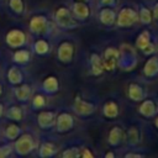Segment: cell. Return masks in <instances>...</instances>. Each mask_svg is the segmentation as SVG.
<instances>
[{"instance_id":"cell-42","label":"cell","mask_w":158,"mask_h":158,"mask_svg":"<svg viewBox=\"0 0 158 158\" xmlns=\"http://www.w3.org/2000/svg\"><path fill=\"white\" fill-rule=\"evenodd\" d=\"M156 51L158 52V43H157V46H156Z\"/></svg>"},{"instance_id":"cell-25","label":"cell","mask_w":158,"mask_h":158,"mask_svg":"<svg viewBox=\"0 0 158 158\" xmlns=\"http://www.w3.org/2000/svg\"><path fill=\"white\" fill-rule=\"evenodd\" d=\"M56 152H57V147H56L52 142H44V143L41 144L40 151H38V154H40L41 157L46 158V157H52V156H54Z\"/></svg>"},{"instance_id":"cell-31","label":"cell","mask_w":158,"mask_h":158,"mask_svg":"<svg viewBox=\"0 0 158 158\" xmlns=\"http://www.w3.org/2000/svg\"><path fill=\"white\" fill-rule=\"evenodd\" d=\"M46 106V98L42 94H36L32 99V107L33 109H42Z\"/></svg>"},{"instance_id":"cell-39","label":"cell","mask_w":158,"mask_h":158,"mask_svg":"<svg viewBox=\"0 0 158 158\" xmlns=\"http://www.w3.org/2000/svg\"><path fill=\"white\" fill-rule=\"evenodd\" d=\"M2 114H4V106H2V104H0V118H1Z\"/></svg>"},{"instance_id":"cell-11","label":"cell","mask_w":158,"mask_h":158,"mask_svg":"<svg viewBox=\"0 0 158 158\" xmlns=\"http://www.w3.org/2000/svg\"><path fill=\"white\" fill-rule=\"evenodd\" d=\"M56 114L53 111H40L38 116H37V122L38 126L42 130H48L51 127H53L56 125Z\"/></svg>"},{"instance_id":"cell-13","label":"cell","mask_w":158,"mask_h":158,"mask_svg":"<svg viewBox=\"0 0 158 158\" xmlns=\"http://www.w3.org/2000/svg\"><path fill=\"white\" fill-rule=\"evenodd\" d=\"M143 75L146 78H156L158 77V57L152 56L146 60L143 67Z\"/></svg>"},{"instance_id":"cell-6","label":"cell","mask_w":158,"mask_h":158,"mask_svg":"<svg viewBox=\"0 0 158 158\" xmlns=\"http://www.w3.org/2000/svg\"><path fill=\"white\" fill-rule=\"evenodd\" d=\"M74 111L79 115V116H89L95 111V105L90 101H85L81 99L80 95H77L74 99V104H73Z\"/></svg>"},{"instance_id":"cell-8","label":"cell","mask_w":158,"mask_h":158,"mask_svg":"<svg viewBox=\"0 0 158 158\" xmlns=\"http://www.w3.org/2000/svg\"><path fill=\"white\" fill-rule=\"evenodd\" d=\"M73 56H74V46H73V43L68 42V41L62 42L59 44L58 49H57L58 60L62 62V63H69V62H72Z\"/></svg>"},{"instance_id":"cell-37","label":"cell","mask_w":158,"mask_h":158,"mask_svg":"<svg viewBox=\"0 0 158 158\" xmlns=\"http://www.w3.org/2000/svg\"><path fill=\"white\" fill-rule=\"evenodd\" d=\"M125 157H135V158H141V157H143V154H141V153H133V152H131V153H126L125 154Z\"/></svg>"},{"instance_id":"cell-20","label":"cell","mask_w":158,"mask_h":158,"mask_svg":"<svg viewBox=\"0 0 158 158\" xmlns=\"http://www.w3.org/2000/svg\"><path fill=\"white\" fill-rule=\"evenodd\" d=\"M42 88H43V90H44L46 93H48V94H54V93H57L58 89H59V81H58V79H57L56 77L49 75V77H47V78L42 81Z\"/></svg>"},{"instance_id":"cell-9","label":"cell","mask_w":158,"mask_h":158,"mask_svg":"<svg viewBox=\"0 0 158 158\" xmlns=\"http://www.w3.org/2000/svg\"><path fill=\"white\" fill-rule=\"evenodd\" d=\"M157 111H158L157 105H156V102H154L152 99H146V98H144V99L141 101L139 106H138V112H139V115L143 116V117H146V118H152V117H154V116L157 115Z\"/></svg>"},{"instance_id":"cell-26","label":"cell","mask_w":158,"mask_h":158,"mask_svg":"<svg viewBox=\"0 0 158 158\" xmlns=\"http://www.w3.org/2000/svg\"><path fill=\"white\" fill-rule=\"evenodd\" d=\"M5 115H6V117H7L9 120H12V121H21L22 117H23L22 109H21L20 106H16V105L10 106V107L7 109V111H6Z\"/></svg>"},{"instance_id":"cell-12","label":"cell","mask_w":158,"mask_h":158,"mask_svg":"<svg viewBox=\"0 0 158 158\" xmlns=\"http://www.w3.org/2000/svg\"><path fill=\"white\" fill-rule=\"evenodd\" d=\"M47 26H48V21L42 15H36L30 21V31L33 35H41V33H43L46 31Z\"/></svg>"},{"instance_id":"cell-33","label":"cell","mask_w":158,"mask_h":158,"mask_svg":"<svg viewBox=\"0 0 158 158\" xmlns=\"http://www.w3.org/2000/svg\"><path fill=\"white\" fill-rule=\"evenodd\" d=\"M11 153V147L10 146H2L0 147V158H5Z\"/></svg>"},{"instance_id":"cell-4","label":"cell","mask_w":158,"mask_h":158,"mask_svg":"<svg viewBox=\"0 0 158 158\" xmlns=\"http://www.w3.org/2000/svg\"><path fill=\"white\" fill-rule=\"evenodd\" d=\"M118 59H120V51L115 47H107L104 52L102 56V63L105 70H114L118 65Z\"/></svg>"},{"instance_id":"cell-38","label":"cell","mask_w":158,"mask_h":158,"mask_svg":"<svg viewBox=\"0 0 158 158\" xmlns=\"http://www.w3.org/2000/svg\"><path fill=\"white\" fill-rule=\"evenodd\" d=\"M114 157H115V153H114V152H111V151L105 153V158H114Z\"/></svg>"},{"instance_id":"cell-29","label":"cell","mask_w":158,"mask_h":158,"mask_svg":"<svg viewBox=\"0 0 158 158\" xmlns=\"http://www.w3.org/2000/svg\"><path fill=\"white\" fill-rule=\"evenodd\" d=\"M48 51H49V44L46 40H37L33 43V52L35 53L42 56V54H46Z\"/></svg>"},{"instance_id":"cell-14","label":"cell","mask_w":158,"mask_h":158,"mask_svg":"<svg viewBox=\"0 0 158 158\" xmlns=\"http://www.w3.org/2000/svg\"><path fill=\"white\" fill-rule=\"evenodd\" d=\"M116 15L117 14L115 12V10L112 7L106 6V7H104V9L100 10V12H99V20L105 26H112L116 22Z\"/></svg>"},{"instance_id":"cell-16","label":"cell","mask_w":158,"mask_h":158,"mask_svg":"<svg viewBox=\"0 0 158 158\" xmlns=\"http://www.w3.org/2000/svg\"><path fill=\"white\" fill-rule=\"evenodd\" d=\"M125 139V132L120 126H114L107 136V142L111 147H116L118 144L122 143V141Z\"/></svg>"},{"instance_id":"cell-24","label":"cell","mask_w":158,"mask_h":158,"mask_svg":"<svg viewBox=\"0 0 158 158\" xmlns=\"http://www.w3.org/2000/svg\"><path fill=\"white\" fill-rule=\"evenodd\" d=\"M7 79L12 85H19L23 79V75L17 67H11L7 70Z\"/></svg>"},{"instance_id":"cell-34","label":"cell","mask_w":158,"mask_h":158,"mask_svg":"<svg viewBox=\"0 0 158 158\" xmlns=\"http://www.w3.org/2000/svg\"><path fill=\"white\" fill-rule=\"evenodd\" d=\"M100 4L104 5V6H115L116 5V0H100Z\"/></svg>"},{"instance_id":"cell-2","label":"cell","mask_w":158,"mask_h":158,"mask_svg":"<svg viewBox=\"0 0 158 158\" xmlns=\"http://www.w3.org/2000/svg\"><path fill=\"white\" fill-rule=\"evenodd\" d=\"M54 20L57 25L63 30H69L77 26V21L74 20L73 14L67 7H58L54 14Z\"/></svg>"},{"instance_id":"cell-18","label":"cell","mask_w":158,"mask_h":158,"mask_svg":"<svg viewBox=\"0 0 158 158\" xmlns=\"http://www.w3.org/2000/svg\"><path fill=\"white\" fill-rule=\"evenodd\" d=\"M102 114L106 118H110V120H114L120 114V109H118V105L114 101V100H109L104 104L102 106Z\"/></svg>"},{"instance_id":"cell-21","label":"cell","mask_w":158,"mask_h":158,"mask_svg":"<svg viewBox=\"0 0 158 158\" xmlns=\"http://www.w3.org/2000/svg\"><path fill=\"white\" fill-rule=\"evenodd\" d=\"M31 93H32V88L28 84H22V85L17 86L15 89V96L21 102L27 101L30 99V96H31Z\"/></svg>"},{"instance_id":"cell-19","label":"cell","mask_w":158,"mask_h":158,"mask_svg":"<svg viewBox=\"0 0 158 158\" xmlns=\"http://www.w3.org/2000/svg\"><path fill=\"white\" fill-rule=\"evenodd\" d=\"M151 43H152V35H151V32H149L148 30H144V31H142V32L137 36L135 46H136V48H138L139 51H143V49H144L146 47H148Z\"/></svg>"},{"instance_id":"cell-23","label":"cell","mask_w":158,"mask_h":158,"mask_svg":"<svg viewBox=\"0 0 158 158\" xmlns=\"http://www.w3.org/2000/svg\"><path fill=\"white\" fill-rule=\"evenodd\" d=\"M138 12V20L143 23V25H149L153 21V15H152V9H148L144 5L139 6Z\"/></svg>"},{"instance_id":"cell-10","label":"cell","mask_w":158,"mask_h":158,"mask_svg":"<svg viewBox=\"0 0 158 158\" xmlns=\"http://www.w3.org/2000/svg\"><path fill=\"white\" fill-rule=\"evenodd\" d=\"M72 14L77 20L85 21L90 16V7L85 4V1H75L72 5Z\"/></svg>"},{"instance_id":"cell-15","label":"cell","mask_w":158,"mask_h":158,"mask_svg":"<svg viewBox=\"0 0 158 158\" xmlns=\"http://www.w3.org/2000/svg\"><path fill=\"white\" fill-rule=\"evenodd\" d=\"M127 95L132 101H142L146 98V91L138 83H130L127 89Z\"/></svg>"},{"instance_id":"cell-36","label":"cell","mask_w":158,"mask_h":158,"mask_svg":"<svg viewBox=\"0 0 158 158\" xmlns=\"http://www.w3.org/2000/svg\"><path fill=\"white\" fill-rule=\"evenodd\" d=\"M80 157H94V154L88 149V148H83L81 149V152H80Z\"/></svg>"},{"instance_id":"cell-22","label":"cell","mask_w":158,"mask_h":158,"mask_svg":"<svg viewBox=\"0 0 158 158\" xmlns=\"http://www.w3.org/2000/svg\"><path fill=\"white\" fill-rule=\"evenodd\" d=\"M125 137H126L128 144H131V146H136V144H138L139 141H141V132H139L138 127L132 126V127H130V128L127 130Z\"/></svg>"},{"instance_id":"cell-35","label":"cell","mask_w":158,"mask_h":158,"mask_svg":"<svg viewBox=\"0 0 158 158\" xmlns=\"http://www.w3.org/2000/svg\"><path fill=\"white\" fill-rule=\"evenodd\" d=\"M152 15H153V19L156 20V21H158V1L153 5V7H152Z\"/></svg>"},{"instance_id":"cell-30","label":"cell","mask_w":158,"mask_h":158,"mask_svg":"<svg viewBox=\"0 0 158 158\" xmlns=\"http://www.w3.org/2000/svg\"><path fill=\"white\" fill-rule=\"evenodd\" d=\"M9 6L15 14H22L25 9L22 0H9Z\"/></svg>"},{"instance_id":"cell-28","label":"cell","mask_w":158,"mask_h":158,"mask_svg":"<svg viewBox=\"0 0 158 158\" xmlns=\"http://www.w3.org/2000/svg\"><path fill=\"white\" fill-rule=\"evenodd\" d=\"M30 57L31 54H30V51L27 49H17L12 56L14 62L17 64H26L30 60Z\"/></svg>"},{"instance_id":"cell-43","label":"cell","mask_w":158,"mask_h":158,"mask_svg":"<svg viewBox=\"0 0 158 158\" xmlns=\"http://www.w3.org/2000/svg\"><path fill=\"white\" fill-rule=\"evenodd\" d=\"M78 1H86V0H78Z\"/></svg>"},{"instance_id":"cell-17","label":"cell","mask_w":158,"mask_h":158,"mask_svg":"<svg viewBox=\"0 0 158 158\" xmlns=\"http://www.w3.org/2000/svg\"><path fill=\"white\" fill-rule=\"evenodd\" d=\"M89 62H90V72H91V74L93 75H101L102 73H104V70H105V68H104V63H102V58L98 54V53H93L91 56H90V59H89Z\"/></svg>"},{"instance_id":"cell-32","label":"cell","mask_w":158,"mask_h":158,"mask_svg":"<svg viewBox=\"0 0 158 158\" xmlns=\"http://www.w3.org/2000/svg\"><path fill=\"white\" fill-rule=\"evenodd\" d=\"M62 157H65V158H77V157H80V151L77 147H72V148L65 149L62 153Z\"/></svg>"},{"instance_id":"cell-1","label":"cell","mask_w":158,"mask_h":158,"mask_svg":"<svg viewBox=\"0 0 158 158\" xmlns=\"http://www.w3.org/2000/svg\"><path fill=\"white\" fill-rule=\"evenodd\" d=\"M137 21H138V12L136 10H133L132 7L125 6L116 15V22H115V25L117 27L126 28V27H131Z\"/></svg>"},{"instance_id":"cell-27","label":"cell","mask_w":158,"mask_h":158,"mask_svg":"<svg viewBox=\"0 0 158 158\" xmlns=\"http://www.w3.org/2000/svg\"><path fill=\"white\" fill-rule=\"evenodd\" d=\"M20 133H21V128L16 123H10L5 128V137L9 141H15L20 136Z\"/></svg>"},{"instance_id":"cell-41","label":"cell","mask_w":158,"mask_h":158,"mask_svg":"<svg viewBox=\"0 0 158 158\" xmlns=\"http://www.w3.org/2000/svg\"><path fill=\"white\" fill-rule=\"evenodd\" d=\"M1 94H2V85L0 84V95H1Z\"/></svg>"},{"instance_id":"cell-40","label":"cell","mask_w":158,"mask_h":158,"mask_svg":"<svg viewBox=\"0 0 158 158\" xmlns=\"http://www.w3.org/2000/svg\"><path fill=\"white\" fill-rule=\"evenodd\" d=\"M154 126L157 127V130H158V116L154 118Z\"/></svg>"},{"instance_id":"cell-5","label":"cell","mask_w":158,"mask_h":158,"mask_svg":"<svg viewBox=\"0 0 158 158\" xmlns=\"http://www.w3.org/2000/svg\"><path fill=\"white\" fill-rule=\"evenodd\" d=\"M5 41H6L7 46L11 47V48H20L26 42V33L21 30H17V28L10 30L6 33Z\"/></svg>"},{"instance_id":"cell-3","label":"cell","mask_w":158,"mask_h":158,"mask_svg":"<svg viewBox=\"0 0 158 158\" xmlns=\"http://www.w3.org/2000/svg\"><path fill=\"white\" fill-rule=\"evenodd\" d=\"M15 152L20 156H26L28 153H31L35 148H36V142L33 139V137L28 133H23L20 137L16 138L15 141Z\"/></svg>"},{"instance_id":"cell-7","label":"cell","mask_w":158,"mask_h":158,"mask_svg":"<svg viewBox=\"0 0 158 158\" xmlns=\"http://www.w3.org/2000/svg\"><path fill=\"white\" fill-rule=\"evenodd\" d=\"M56 128L58 132L63 133V132H68L69 130L73 128L74 126V118L69 112H60L57 117H56Z\"/></svg>"}]
</instances>
